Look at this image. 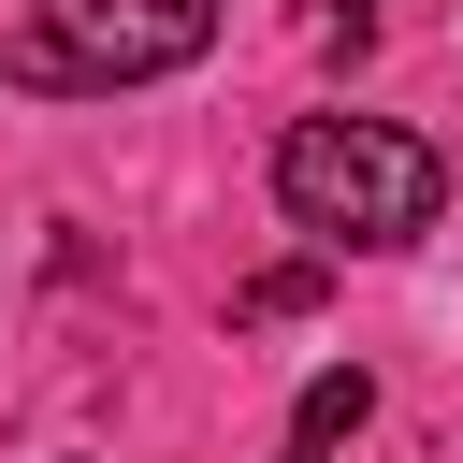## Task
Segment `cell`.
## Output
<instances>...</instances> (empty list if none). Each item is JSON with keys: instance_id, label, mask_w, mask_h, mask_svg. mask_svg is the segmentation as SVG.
<instances>
[{"instance_id": "obj_1", "label": "cell", "mask_w": 463, "mask_h": 463, "mask_svg": "<svg viewBox=\"0 0 463 463\" xmlns=\"http://www.w3.org/2000/svg\"><path fill=\"white\" fill-rule=\"evenodd\" d=\"M275 203H289V232H318V246H420L434 203H449V159H434L420 130H391V116H289Z\"/></svg>"}, {"instance_id": "obj_2", "label": "cell", "mask_w": 463, "mask_h": 463, "mask_svg": "<svg viewBox=\"0 0 463 463\" xmlns=\"http://www.w3.org/2000/svg\"><path fill=\"white\" fill-rule=\"evenodd\" d=\"M217 43V0H29L14 87H159Z\"/></svg>"}, {"instance_id": "obj_5", "label": "cell", "mask_w": 463, "mask_h": 463, "mask_svg": "<svg viewBox=\"0 0 463 463\" xmlns=\"http://www.w3.org/2000/svg\"><path fill=\"white\" fill-rule=\"evenodd\" d=\"M362 29H376V0H333V43H362Z\"/></svg>"}, {"instance_id": "obj_4", "label": "cell", "mask_w": 463, "mask_h": 463, "mask_svg": "<svg viewBox=\"0 0 463 463\" xmlns=\"http://www.w3.org/2000/svg\"><path fill=\"white\" fill-rule=\"evenodd\" d=\"M304 304H318V260H275V275L232 289V318H304Z\"/></svg>"}, {"instance_id": "obj_3", "label": "cell", "mask_w": 463, "mask_h": 463, "mask_svg": "<svg viewBox=\"0 0 463 463\" xmlns=\"http://www.w3.org/2000/svg\"><path fill=\"white\" fill-rule=\"evenodd\" d=\"M362 420H376V376H362V362H333V376H304V405H289V449H275V463H347V449H362Z\"/></svg>"}]
</instances>
